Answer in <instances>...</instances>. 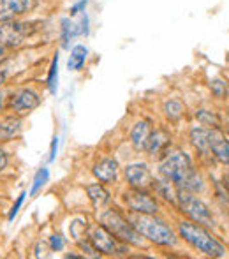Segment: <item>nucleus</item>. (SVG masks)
I'll use <instances>...</instances> for the list:
<instances>
[{
	"label": "nucleus",
	"mask_w": 229,
	"mask_h": 259,
	"mask_svg": "<svg viewBox=\"0 0 229 259\" xmlns=\"http://www.w3.org/2000/svg\"><path fill=\"white\" fill-rule=\"evenodd\" d=\"M23 131V116L20 115H9L0 118V141H13L18 138Z\"/></svg>",
	"instance_id": "4468645a"
},
{
	"label": "nucleus",
	"mask_w": 229,
	"mask_h": 259,
	"mask_svg": "<svg viewBox=\"0 0 229 259\" xmlns=\"http://www.w3.org/2000/svg\"><path fill=\"white\" fill-rule=\"evenodd\" d=\"M169 143H171V134L166 129H162V127H159V129H155V131L152 129V134H150V138H148V143L145 150L148 152V155L155 157L161 154V152H164Z\"/></svg>",
	"instance_id": "2eb2a0df"
},
{
	"label": "nucleus",
	"mask_w": 229,
	"mask_h": 259,
	"mask_svg": "<svg viewBox=\"0 0 229 259\" xmlns=\"http://www.w3.org/2000/svg\"><path fill=\"white\" fill-rule=\"evenodd\" d=\"M79 30H81V35H88V14L85 11L81 13V20H79Z\"/></svg>",
	"instance_id": "c756f323"
},
{
	"label": "nucleus",
	"mask_w": 229,
	"mask_h": 259,
	"mask_svg": "<svg viewBox=\"0 0 229 259\" xmlns=\"http://www.w3.org/2000/svg\"><path fill=\"white\" fill-rule=\"evenodd\" d=\"M60 39H62V46L64 48H69L71 46V41H74L78 35H81V30H79V23H74L69 18H64L60 21Z\"/></svg>",
	"instance_id": "6ab92c4d"
},
{
	"label": "nucleus",
	"mask_w": 229,
	"mask_h": 259,
	"mask_svg": "<svg viewBox=\"0 0 229 259\" xmlns=\"http://www.w3.org/2000/svg\"><path fill=\"white\" fill-rule=\"evenodd\" d=\"M86 194H88V199L92 203V206L96 210L99 208H104L110 203V192L104 189V184L97 182V184H92V185H86Z\"/></svg>",
	"instance_id": "f3484780"
},
{
	"label": "nucleus",
	"mask_w": 229,
	"mask_h": 259,
	"mask_svg": "<svg viewBox=\"0 0 229 259\" xmlns=\"http://www.w3.org/2000/svg\"><path fill=\"white\" fill-rule=\"evenodd\" d=\"M4 99H6V97H4V94L0 92V111L4 109Z\"/></svg>",
	"instance_id": "c9c22d12"
},
{
	"label": "nucleus",
	"mask_w": 229,
	"mask_h": 259,
	"mask_svg": "<svg viewBox=\"0 0 229 259\" xmlns=\"http://www.w3.org/2000/svg\"><path fill=\"white\" fill-rule=\"evenodd\" d=\"M176 233L178 238H181L185 243L192 247L194 250L201 252L206 257L220 259L227 256V249L212 231H208V228L201 224H196V222L189 221H180L176 224Z\"/></svg>",
	"instance_id": "f03ea898"
},
{
	"label": "nucleus",
	"mask_w": 229,
	"mask_h": 259,
	"mask_svg": "<svg viewBox=\"0 0 229 259\" xmlns=\"http://www.w3.org/2000/svg\"><path fill=\"white\" fill-rule=\"evenodd\" d=\"M191 143L199 154L210 155L208 150V129L203 125H196L191 129Z\"/></svg>",
	"instance_id": "a211bd4d"
},
{
	"label": "nucleus",
	"mask_w": 229,
	"mask_h": 259,
	"mask_svg": "<svg viewBox=\"0 0 229 259\" xmlns=\"http://www.w3.org/2000/svg\"><path fill=\"white\" fill-rule=\"evenodd\" d=\"M196 118L201 122V125H210V127H220V118L212 111H206V109H199L196 113Z\"/></svg>",
	"instance_id": "b1692460"
},
{
	"label": "nucleus",
	"mask_w": 229,
	"mask_h": 259,
	"mask_svg": "<svg viewBox=\"0 0 229 259\" xmlns=\"http://www.w3.org/2000/svg\"><path fill=\"white\" fill-rule=\"evenodd\" d=\"M86 240L101 256H123L127 252V243L115 238L103 224H92L86 229Z\"/></svg>",
	"instance_id": "423d86ee"
},
{
	"label": "nucleus",
	"mask_w": 229,
	"mask_h": 259,
	"mask_svg": "<svg viewBox=\"0 0 229 259\" xmlns=\"http://www.w3.org/2000/svg\"><path fill=\"white\" fill-rule=\"evenodd\" d=\"M46 87H48L50 94L55 96L58 89V53L53 55L52 64L48 67V78H46Z\"/></svg>",
	"instance_id": "412c9836"
},
{
	"label": "nucleus",
	"mask_w": 229,
	"mask_h": 259,
	"mask_svg": "<svg viewBox=\"0 0 229 259\" xmlns=\"http://www.w3.org/2000/svg\"><path fill=\"white\" fill-rule=\"evenodd\" d=\"M123 177L130 189H150L154 184V177L147 162H132L123 167Z\"/></svg>",
	"instance_id": "9d476101"
},
{
	"label": "nucleus",
	"mask_w": 229,
	"mask_h": 259,
	"mask_svg": "<svg viewBox=\"0 0 229 259\" xmlns=\"http://www.w3.org/2000/svg\"><path fill=\"white\" fill-rule=\"evenodd\" d=\"M50 249H52L53 252H60V250H64V240H62L60 235L50 236Z\"/></svg>",
	"instance_id": "cd10ccee"
},
{
	"label": "nucleus",
	"mask_w": 229,
	"mask_h": 259,
	"mask_svg": "<svg viewBox=\"0 0 229 259\" xmlns=\"http://www.w3.org/2000/svg\"><path fill=\"white\" fill-rule=\"evenodd\" d=\"M37 0H0V23L27 14L34 9Z\"/></svg>",
	"instance_id": "ddd939ff"
},
{
	"label": "nucleus",
	"mask_w": 229,
	"mask_h": 259,
	"mask_svg": "<svg viewBox=\"0 0 229 259\" xmlns=\"http://www.w3.org/2000/svg\"><path fill=\"white\" fill-rule=\"evenodd\" d=\"M4 83H6V74H4V72H0V89L4 87Z\"/></svg>",
	"instance_id": "f704fd0d"
},
{
	"label": "nucleus",
	"mask_w": 229,
	"mask_h": 259,
	"mask_svg": "<svg viewBox=\"0 0 229 259\" xmlns=\"http://www.w3.org/2000/svg\"><path fill=\"white\" fill-rule=\"evenodd\" d=\"M224 125H226V134L229 136V108L226 109V113H224Z\"/></svg>",
	"instance_id": "72a5a7b5"
},
{
	"label": "nucleus",
	"mask_w": 229,
	"mask_h": 259,
	"mask_svg": "<svg viewBox=\"0 0 229 259\" xmlns=\"http://www.w3.org/2000/svg\"><path fill=\"white\" fill-rule=\"evenodd\" d=\"M159 173L162 178L171 182L176 189L191 192H199L203 189V180L199 178L198 171L194 169L192 159L181 150L166 155V159L161 162Z\"/></svg>",
	"instance_id": "f257e3e1"
},
{
	"label": "nucleus",
	"mask_w": 229,
	"mask_h": 259,
	"mask_svg": "<svg viewBox=\"0 0 229 259\" xmlns=\"http://www.w3.org/2000/svg\"><path fill=\"white\" fill-rule=\"evenodd\" d=\"M7 57H9V48H7V46H4V45H0V64H2Z\"/></svg>",
	"instance_id": "473e14b6"
},
{
	"label": "nucleus",
	"mask_w": 229,
	"mask_h": 259,
	"mask_svg": "<svg viewBox=\"0 0 229 259\" xmlns=\"http://www.w3.org/2000/svg\"><path fill=\"white\" fill-rule=\"evenodd\" d=\"M212 90L213 94H215L219 99H227V83L220 81V79H217V81H213L212 85Z\"/></svg>",
	"instance_id": "a878e982"
},
{
	"label": "nucleus",
	"mask_w": 229,
	"mask_h": 259,
	"mask_svg": "<svg viewBox=\"0 0 229 259\" xmlns=\"http://www.w3.org/2000/svg\"><path fill=\"white\" fill-rule=\"evenodd\" d=\"M48 180H50V169L48 167H41V169L35 173L34 184H32V189H30V192H28V196H37V192L42 191V187L48 184Z\"/></svg>",
	"instance_id": "5701e85b"
},
{
	"label": "nucleus",
	"mask_w": 229,
	"mask_h": 259,
	"mask_svg": "<svg viewBox=\"0 0 229 259\" xmlns=\"http://www.w3.org/2000/svg\"><path fill=\"white\" fill-rule=\"evenodd\" d=\"M174 205L178 206V210H180L189 221L196 222V224H201V226H205V228H215L217 226L215 217H213L210 206L206 205L201 198H198L196 192L178 189Z\"/></svg>",
	"instance_id": "39448f33"
},
{
	"label": "nucleus",
	"mask_w": 229,
	"mask_h": 259,
	"mask_svg": "<svg viewBox=\"0 0 229 259\" xmlns=\"http://www.w3.org/2000/svg\"><path fill=\"white\" fill-rule=\"evenodd\" d=\"M118 173H120L118 160L113 159V157H104V159L97 160L92 167L94 178L99 180L101 184H104V185L116 184V180H118Z\"/></svg>",
	"instance_id": "f8f14e48"
},
{
	"label": "nucleus",
	"mask_w": 229,
	"mask_h": 259,
	"mask_svg": "<svg viewBox=\"0 0 229 259\" xmlns=\"http://www.w3.org/2000/svg\"><path fill=\"white\" fill-rule=\"evenodd\" d=\"M152 134V123L148 120H140L134 123L132 131H130V145L136 152H141L147 148L148 138Z\"/></svg>",
	"instance_id": "dca6fc26"
},
{
	"label": "nucleus",
	"mask_w": 229,
	"mask_h": 259,
	"mask_svg": "<svg viewBox=\"0 0 229 259\" xmlns=\"http://www.w3.org/2000/svg\"><path fill=\"white\" fill-rule=\"evenodd\" d=\"M41 104V97L35 90L32 89H23L20 92H16L13 97H9V103H7V109H9L13 115H27V113L34 111L35 108H39Z\"/></svg>",
	"instance_id": "1a4fd4ad"
},
{
	"label": "nucleus",
	"mask_w": 229,
	"mask_h": 259,
	"mask_svg": "<svg viewBox=\"0 0 229 259\" xmlns=\"http://www.w3.org/2000/svg\"><path fill=\"white\" fill-rule=\"evenodd\" d=\"M78 245H79V249L83 250V257H92V259L101 257V254L94 249V245L86 238H85V242H78Z\"/></svg>",
	"instance_id": "393cba45"
},
{
	"label": "nucleus",
	"mask_w": 229,
	"mask_h": 259,
	"mask_svg": "<svg viewBox=\"0 0 229 259\" xmlns=\"http://www.w3.org/2000/svg\"><path fill=\"white\" fill-rule=\"evenodd\" d=\"M101 224L115 236L120 242L127 243V245H134V247H141L143 245V236L136 231V228L132 226L129 217L122 213L116 208H108L101 213L99 217Z\"/></svg>",
	"instance_id": "20e7f679"
},
{
	"label": "nucleus",
	"mask_w": 229,
	"mask_h": 259,
	"mask_svg": "<svg viewBox=\"0 0 229 259\" xmlns=\"http://www.w3.org/2000/svg\"><path fill=\"white\" fill-rule=\"evenodd\" d=\"M25 192H21L20 196H18V199H16V203H14L13 206H11V210H9V215H7V221H13L14 217L18 215V211H20V208H21V205H23V201H25Z\"/></svg>",
	"instance_id": "bb28decb"
},
{
	"label": "nucleus",
	"mask_w": 229,
	"mask_h": 259,
	"mask_svg": "<svg viewBox=\"0 0 229 259\" xmlns=\"http://www.w3.org/2000/svg\"><path fill=\"white\" fill-rule=\"evenodd\" d=\"M129 219L136 231L148 242L159 247H174L178 243V233H174L171 226L159 219L157 215L132 213V217Z\"/></svg>",
	"instance_id": "7ed1b4c3"
},
{
	"label": "nucleus",
	"mask_w": 229,
	"mask_h": 259,
	"mask_svg": "<svg viewBox=\"0 0 229 259\" xmlns=\"http://www.w3.org/2000/svg\"><path fill=\"white\" fill-rule=\"evenodd\" d=\"M208 150L213 159L224 166H229V136L220 127L208 129Z\"/></svg>",
	"instance_id": "9b49d317"
},
{
	"label": "nucleus",
	"mask_w": 229,
	"mask_h": 259,
	"mask_svg": "<svg viewBox=\"0 0 229 259\" xmlns=\"http://www.w3.org/2000/svg\"><path fill=\"white\" fill-rule=\"evenodd\" d=\"M86 6H88V0H79V2H76L74 6L71 7V11H69V14L72 16H78V14H81L83 11L86 9Z\"/></svg>",
	"instance_id": "c85d7f7f"
},
{
	"label": "nucleus",
	"mask_w": 229,
	"mask_h": 259,
	"mask_svg": "<svg viewBox=\"0 0 229 259\" xmlns=\"http://www.w3.org/2000/svg\"><path fill=\"white\" fill-rule=\"evenodd\" d=\"M86 58H88V48L83 45H76L71 50V55H69V60H67L69 71H81L85 67Z\"/></svg>",
	"instance_id": "aec40b11"
},
{
	"label": "nucleus",
	"mask_w": 229,
	"mask_h": 259,
	"mask_svg": "<svg viewBox=\"0 0 229 259\" xmlns=\"http://www.w3.org/2000/svg\"><path fill=\"white\" fill-rule=\"evenodd\" d=\"M57 150H58V138H57V136H53L52 147H50V157H48L50 162H53V160L57 159Z\"/></svg>",
	"instance_id": "7c9ffc66"
},
{
	"label": "nucleus",
	"mask_w": 229,
	"mask_h": 259,
	"mask_svg": "<svg viewBox=\"0 0 229 259\" xmlns=\"http://www.w3.org/2000/svg\"><path fill=\"white\" fill-rule=\"evenodd\" d=\"M164 115L168 116L169 120H173V122H176V120L181 118V115L185 113V106L180 103V101L176 99H169L164 103Z\"/></svg>",
	"instance_id": "4be33fe9"
},
{
	"label": "nucleus",
	"mask_w": 229,
	"mask_h": 259,
	"mask_svg": "<svg viewBox=\"0 0 229 259\" xmlns=\"http://www.w3.org/2000/svg\"><path fill=\"white\" fill-rule=\"evenodd\" d=\"M123 205L127 206L130 213L157 215L161 210L157 198H154L145 189H130V191L123 192Z\"/></svg>",
	"instance_id": "0eeeda50"
},
{
	"label": "nucleus",
	"mask_w": 229,
	"mask_h": 259,
	"mask_svg": "<svg viewBox=\"0 0 229 259\" xmlns=\"http://www.w3.org/2000/svg\"><path fill=\"white\" fill-rule=\"evenodd\" d=\"M34 32V27L30 23H20V21H4L0 23V45L7 46V48H14L20 46L28 35Z\"/></svg>",
	"instance_id": "6e6552de"
},
{
	"label": "nucleus",
	"mask_w": 229,
	"mask_h": 259,
	"mask_svg": "<svg viewBox=\"0 0 229 259\" xmlns=\"http://www.w3.org/2000/svg\"><path fill=\"white\" fill-rule=\"evenodd\" d=\"M7 164H9V155H7V152L4 150L2 147H0V173L6 169Z\"/></svg>",
	"instance_id": "2f4dec72"
}]
</instances>
